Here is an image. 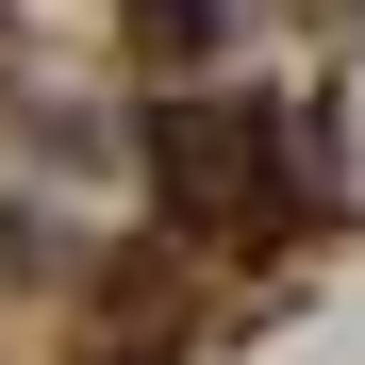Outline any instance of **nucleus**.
<instances>
[{"instance_id": "nucleus-1", "label": "nucleus", "mask_w": 365, "mask_h": 365, "mask_svg": "<svg viewBox=\"0 0 365 365\" xmlns=\"http://www.w3.org/2000/svg\"><path fill=\"white\" fill-rule=\"evenodd\" d=\"M216 34H232V0H133V50H150V67H182V83L216 67Z\"/></svg>"}]
</instances>
